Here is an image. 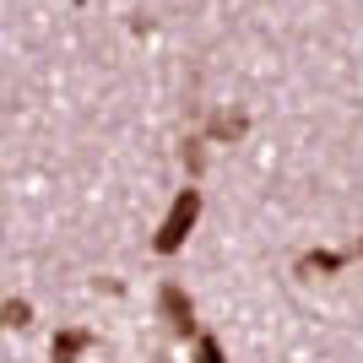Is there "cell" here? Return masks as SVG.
<instances>
[{"label":"cell","mask_w":363,"mask_h":363,"mask_svg":"<svg viewBox=\"0 0 363 363\" xmlns=\"http://www.w3.org/2000/svg\"><path fill=\"white\" fill-rule=\"evenodd\" d=\"M92 342H98L92 331L65 325V331H55V342H49V358H55V363H82V352H92Z\"/></svg>","instance_id":"3957f363"},{"label":"cell","mask_w":363,"mask_h":363,"mask_svg":"<svg viewBox=\"0 0 363 363\" xmlns=\"http://www.w3.org/2000/svg\"><path fill=\"white\" fill-rule=\"evenodd\" d=\"M0 325H6V331L33 325V303H28V298H6V303H0Z\"/></svg>","instance_id":"8992f818"},{"label":"cell","mask_w":363,"mask_h":363,"mask_svg":"<svg viewBox=\"0 0 363 363\" xmlns=\"http://www.w3.org/2000/svg\"><path fill=\"white\" fill-rule=\"evenodd\" d=\"M206 141H184V168H190V174H201V163H206Z\"/></svg>","instance_id":"ba28073f"},{"label":"cell","mask_w":363,"mask_h":363,"mask_svg":"<svg viewBox=\"0 0 363 363\" xmlns=\"http://www.w3.org/2000/svg\"><path fill=\"white\" fill-rule=\"evenodd\" d=\"M244 130H250L244 114H212V125H206V136H212V141H239Z\"/></svg>","instance_id":"5b68a950"},{"label":"cell","mask_w":363,"mask_h":363,"mask_svg":"<svg viewBox=\"0 0 363 363\" xmlns=\"http://www.w3.org/2000/svg\"><path fill=\"white\" fill-rule=\"evenodd\" d=\"M196 217H201V190L190 184V190H179V196H174L163 228H157V239H152V250H157V255H179L184 239H190V228H196Z\"/></svg>","instance_id":"6da1fadb"},{"label":"cell","mask_w":363,"mask_h":363,"mask_svg":"<svg viewBox=\"0 0 363 363\" xmlns=\"http://www.w3.org/2000/svg\"><path fill=\"white\" fill-rule=\"evenodd\" d=\"M347 260H352V255H342V250H309V255L298 260V272H303V277H309V272H325V277H336L342 266H347Z\"/></svg>","instance_id":"277c9868"},{"label":"cell","mask_w":363,"mask_h":363,"mask_svg":"<svg viewBox=\"0 0 363 363\" xmlns=\"http://www.w3.org/2000/svg\"><path fill=\"white\" fill-rule=\"evenodd\" d=\"M196 363H228L223 342H217V336H196Z\"/></svg>","instance_id":"52a82bcc"},{"label":"cell","mask_w":363,"mask_h":363,"mask_svg":"<svg viewBox=\"0 0 363 363\" xmlns=\"http://www.w3.org/2000/svg\"><path fill=\"white\" fill-rule=\"evenodd\" d=\"M352 255H363V239H358V250H352Z\"/></svg>","instance_id":"9c48e42d"},{"label":"cell","mask_w":363,"mask_h":363,"mask_svg":"<svg viewBox=\"0 0 363 363\" xmlns=\"http://www.w3.org/2000/svg\"><path fill=\"white\" fill-rule=\"evenodd\" d=\"M157 309H163L174 336H184V342L196 336V303H190V293H184L179 282H163V288H157Z\"/></svg>","instance_id":"7a4b0ae2"}]
</instances>
